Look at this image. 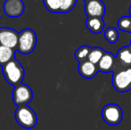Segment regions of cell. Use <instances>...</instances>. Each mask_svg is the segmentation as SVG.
<instances>
[{"instance_id": "cell-20", "label": "cell", "mask_w": 131, "mask_h": 130, "mask_svg": "<svg viewBox=\"0 0 131 130\" xmlns=\"http://www.w3.org/2000/svg\"><path fill=\"white\" fill-rule=\"evenodd\" d=\"M47 10L51 13H60V4L58 0H43Z\"/></svg>"}, {"instance_id": "cell-8", "label": "cell", "mask_w": 131, "mask_h": 130, "mask_svg": "<svg viewBox=\"0 0 131 130\" xmlns=\"http://www.w3.org/2000/svg\"><path fill=\"white\" fill-rule=\"evenodd\" d=\"M3 10L9 17L17 18L24 13L25 5L23 0H5L3 5Z\"/></svg>"}, {"instance_id": "cell-7", "label": "cell", "mask_w": 131, "mask_h": 130, "mask_svg": "<svg viewBox=\"0 0 131 130\" xmlns=\"http://www.w3.org/2000/svg\"><path fill=\"white\" fill-rule=\"evenodd\" d=\"M19 33L8 27L0 28V45L15 49L18 45Z\"/></svg>"}, {"instance_id": "cell-3", "label": "cell", "mask_w": 131, "mask_h": 130, "mask_svg": "<svg viewBox=\"0 0 131 130\" xmlns=\"http://www.w3.org/2000/svg\"><path fill=\"white\" fill-rule=\"evenodd\" d=\"M37 45V35L31 29H24L19 33L16 50L21 54H29L34 51Z\"/></svg>"}, {"instance_id": "cell-5", "label": "cell", "mask_w": 131, "mask_h": 130, "mask_svg": "<svg viewBox=\"0 0 131 130\" xmlns=\"http://www.w3.org/2000/svg\"><path fill=\"white\" fill-rule=\"evenodd\" d=\"M102 118L108 125L117 126L122 121L123 111L121 106L116 103L106 104L102 110Z\"/></svg>"}, {"instance_id": "cell-14", "label": "cell", "mask_w": 131, "mask_h": 130, "mask_svg": "<svg viewBox=\"0 0 131 130\" xmlns=\"http://www.w3.org/2000/svg\"><path fill=\"white\" fill-rule=\"evenodd\" d=\"M15 50L10 47L0 45V66L5 65L7 63L14 59Z\"/></svg>"}, {"instance_id": "cell-23", "label": "cell", "mask_w": 131, "mask_h": 130, "mask_svg": "<svg viewBox=\"0 0 131 130\" xmlns=\"http://www.w3.org/2000/svg\"><path fill=\"white\" fill-rule=\"evenodd\" d=\"M0 19H1V17H0Z\"/></svg>"}, {"instance_id": "cell-22", "label": "cell", "mask_w": 131, "mask_h": 130, "mask_svg": "<svg viewBox=\"0 0 131 130\" xmlns=\"http://www.w3.org/2000/svg\"><path fill=\"white\" fill-rule=\"evenodd\" d=\"M84 2H88V1H89V0H83Z\"/></svg>"}, {"instance_id": "cell-17", "label": "cell", "mask_w": 131, "mask_h": 130, "mask_svg": "<svg viewBox=\"0 0 131 130\" xmlns=\"http://www.w3.org/2000/svg\"><path fill=\"white\" fill-rule=\"evenodd\" d=\"M104 38L107 42L115 44L119 40V31L114 27H109L104 30Z\"/></svg>"}, {"instance_id": "cell-2", "label": "cell", "mask_w": 131, "mask_h": 130, "mask_svg": "<svg viewBox=\"0 0 131 130\" xmlns=\"http://www.w3.org/2000/svg\"><path fill=\"white\" fill-rule=\"evenodd\" d=\"M112 83L113 88L118 92L129 91L131 89V67L116 69L112 74Z\"/></svg>"}, {"instance_id": "cell-10", "label": "cell", "mask_w": 131, "mask_h": 130, "mask_svg": "<svg viewBox=\"0 0 131 130\" xmlns=\"http://www.w3.org/2000/svg\"><path fill=\"white\" fill-rule=\"evenodd\" d=\"M128 67H131V40L128 45L119 49L116 55L115 69Z\"/></svg>"}, {"instance_id": "cell-4", "label": "cell", "mask_w": 131, "mask_h": 130, "mask_svg": "<svg viewBox=\"0 0 131 130\" xmlns=\"http://www.w3.org/2000/svg\"><path fill=\"white\" fill-rule=\"evenodd\" d=\"M14 117L18 125L23 128H32L38 123L36 112L28 105L18 106Z\"/></svg>"}, {"instance_id": "cell-6", "label": "cell", "mask_w": 131, "mask_h": 130, "mask_svg": "<svg viewBox=\"0 0 131 130\" xmlns=\"http://www.w3.org/2000/svg\"><path fill=\"white\" fill-rule=\"evenodd\" d=\"M33 98V92L31 88L25 84H19L15 86L13 90V101L17 106L28 105Z\"/></svg>"}, {"instance_id": "cell-12", "label": "cell", "mask_w": 131, "mask_h": 130, "mask_svg": "<svg viewBox=\"0 0 131 130\" xmlns=\"http://www.w3.org/2000/svg\"><path fill=\"white\" fill-rule=\"evenodd\" d=\"M78 69H79V75L82 78H86V79L93 78L99 72L98 66L89 61H86L79 63Z\"/></svg>"}, {"instance_id": "cell-13", "label": "cell", "mask_w": 131, "mask_h": 130, "mask_svg": "<svg viewBox=\"0 0 131 130\" xmlns=\"http://www.w3.org/2000/svg\"><path fill=\"white\" fill-rule=\"evenodd\" d=\"M86 26L90 32L94 34H99L104 30L105 22L103 17H88L86 21Z\"/></svg>"}, {"instance_id": "cell-19", "label": "cell", "mask_w": 131, "mask_h": 130, "mask_svg": "<svg viewBox=\"0 0 131 130\" xmlns=\"http://www.w3.org/2000/svg\"><path fill=\"white\" fill-rule=\"evenodd\" d=\"M60 4V13L66 14L72 10L75 7L77 0H58Z\"/></svg>"}, {"instance_id": "cell-21", "label": "cell", "mask_w": 131, "mask_h": 130, "mask_svg": "<svg viewBox=\"0 0 131 130\" xmlns=\"http://www.w3.org/2000/svg\"><path fill=\"white\" fill-rule=\"evenodd\" d=\"M128 12H129V14H130V16H131V5H130L129 8H128Z\"/></svg>"}, {"instance_id": "cell-18", "label": "cell", "mask_w": 131, "mask_h": 130, "mask_svg": "<svg viewBox=\"0 0 131 130\" xmlns=\"http://www.w3.org/2000/svg\"><path fill=\"white\" fill-rule=\"evenodd\" d=\"M118 28L124 32L131 33V16H122L118 21Z\"/></svg>"}, {"instance_id": "cell-1", "label": "cell", "mask_w": 131, "mask_h": 130, "mask_svg": "<svg viewBox=\"0 0 131 130\" xmlns=\"http://www.w3.org/2000/svg\"><path fill=\"white\" fill-rule=\"evenodd\" d=\"M2 71L6 82L11 86L15 87L23 83L25 75L24 68L15 58L2 66Z\"/></svg>"}, {"instance_id": "cell-15", "label": "cell", "mask_w": 131, "mask_h": 130, "mask_svg": "<svg viewBox=\"0 0 131 130\" xmlns=\"http://www.w3.org/2000/svg\"><path fill=\"white\" fill-rule=\"evenodd\" d=\"M92 47L88 46V45H81L79 46L76 51H75L74 57L79 63H83V62L88 61V57H89L90 51H91Z\"/></svg>"}, {"instance_id": "cell-9", "label": "cell", "mask_w": 131, "mask_h": 130, "mask_svg": "<svg viewBox=\"0 0 131 130\" xmlns=\"http://www.w3.org/2000/svg\"><path fill=\"white\" fill-rule=\"evenodd\" d=\"M106 7L102 0H89L85 2V13L88 17H104Z\"/></svg>"}, {"instance_id": "cell-11", "label": "cell", "mask_w": 131, "mask_h": 130, "mask_svg": "<svg viewBox=\"0 0 131 130\" xmlns=\"http://www.w3.org/2000/svg\"><path fill=\"white\" fill-rule=\"evenodd\" d=\"M115 64H116V57L113 54L110 52H105L104 56L100 62L98 63V69L99 71L103 73H109L113 72L115 69Z\"/></svg>"}, {"instance_id": "cell-16", "label": "cell", "mask_w": 131, "mask_h": 130, "mask_svg": "<svg viewBox=\"0 0 131 130\" xmlns=\"http://www.w3.org/2000/svg\"><path fill=\"white\" fill-rule=\"evenodd\" d=\"M104 54H105V51L102 47H99V46L92 47L89 54V57H88V61L97 65Z\"/></svg>"}]
</instances>
